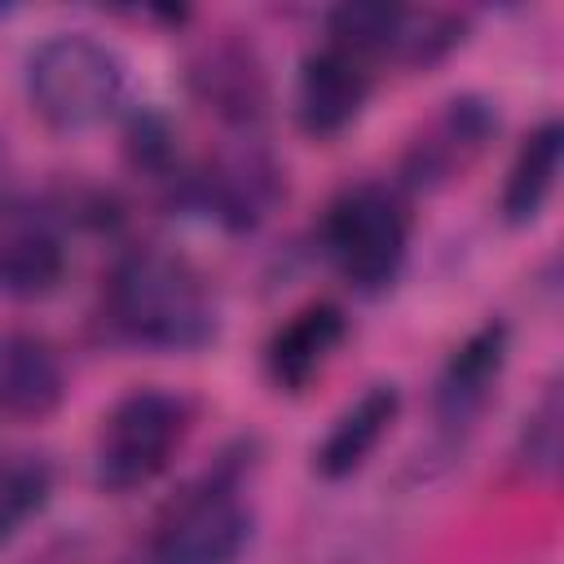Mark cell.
Masks as SVG:
<instances>
[{
    "instance_id": "obj_1",
    "label": "cell",
    "mask_w": 564,
    "mask_h": 564,
    "mask_svg": "<svg viewBox=\"0 0 564 564\" xmlns=\"http://www.w3.org/2000/svg\"><path fill=\"white\" fill-rule=\"evenodd\" d=\"M106 322L119 339L159 352H194L216 339V304L203 273L163 247H137L110 269Z\"/></svg>"
},
{
    "instance_id": "obj_2",
    "label": "cell",
    "mask_w": 564,
    "mask_h": 564,
    "mask_svg": "<svg viewBox=\"0 0 564 564\" xmlns=\"http://www.w3.org/2000/svg\"><path fill=\"white\" fill-rule=\"evenodd\" d=\"M128 75L110 44L88 31H53L26 57L31 110L57 132H84L106 123L123 101Z\"/></svg>"
},
{
    "instance_id": "obj_3",
    "label": "cell",
    "mask_w": 564,
    "mask_h": 564,
    "mask_svg": "<svg viewBox=\"0 0 564 564\" xmlns=\"http://www.w3.org/2000/svg\"><path fill=\"white\" fill-rule=\"evenodd\" d=\"M322 242H326L335 273L348 286L379 291L405 264L410 212L392 185L361 181L330 203V212L322 220Z\"/></svg>"
},
{
    "instance_id": "obj_4",
    "label": "cell",
    "mask_w": 564,
    "mask_h": 564,
    "mask_svg": "<svg viewBox=\"0 0 564 564\" xmlns=\"http://www.w3.org/2000/svg\"><path fill=\"white\" fill-rule=\"evenodd\" d=\"M189 432V405L176 392L163 388H137L101 419L97 449H93V476L110 494L145 489L154 476L167 471L176 445Z\"/></svg>"
},
{
    "instance_id": "obj_5",
    "label": "cell",
    "mask_w": 564,
    "mask_h": 564,
    "mask_svg": "<svg viewBox=\"0 0 564 564\" xmlns=\"http://www.w3.org/2000/svg\"><path fill=\"white\" fill-rule=\"evenodd\" d=\"M251 533V507L238 498L234 476L216 471L172 507V520L159 529L145 564H234L247 551Z\"/></svg>"
},
{
    "instance_id": "obj_6",
    "label": "cell",
    "mask_w": 564,
    "mask_h": 564,
    "mask_svg": "<svg viewBox=\"0 0 564 564\" xmlns=\"http://www.w3.org/2000/svg\"><path fill=\"white\" fill-rule=\"evenodd\" d=\"M370 62L348 48L322 44L300 62L295 75V119L308 137H339L370 101Z\"/></svg>"
},
{
    "instance_id": "obj_7",
    "label": "cell",
    "mask_w": 564,
    "mask_h": 564,
    "mask_svg": "<svg viewBox=\"0 0 564 564\" xmlns=\"http://www.w3.org/2000/svg\"><path fill=\"white\" fill-rule=\"evenodd\" d=\"M498 115L480 101V97H454L445 101V110L432 119V128L410 145L405 154V181L414 189H432L454 181L494 137Z\"/></svg>"
},
{
    "instance_id": "obj_8",
    "label": "cell",
    "mask_w": 564,
    "mask_h": 564,
    "mask_svg": "<svg viewBox=\"0 0 564 564\" xmlns=\"http://www.w3.org/2000/svg\"><path fill=\"white\" fill-rule=\"evenodd\" d=\"M507 344H511V330L507 322H485L476 326L445 361L441 379H436V419L445 427H467L494 397V383L507 366Z\"/></svg>"
},
{
    "instance_id": "obj_9",
    "label": "cell",
    "mask_w": 564,
    "mask_h": 564,
    "mask_svg": "<svg viewBox=\"0 0 564 564\" xmlns=\"http://www.w3.org/2000/svg\"><path fill=\"white\" fill-rule=\"evenodd\" d=\"M344 335H348V317L330 300H317V304L291 313V322L278 326L264 348V370H269L273 388L304 392L322 375V366L335 357Z\"/></svg>"
},
{
    "instance_id": "obj_10",
    "label": "cell",
    "mask_w": 564,
    "mask_h": 564,
    "mask_svg": "<svg viewBox=\"0 0 564 564\" xmlns=\"http://www.w3.org/2000/svg\"><path fill=\"white\" fill-rule=\"evenodd\" d=\"M62 397L66 375L57 352L26 330H0V419H48Z\"/></svg>"
},
{
    "instance_id": "obj_11",
    "label": "cell",
    "mask_w": 564,
    "mask_h": 564,
    "mask_svg": "<svg viewBox=\"0 0 564 564\" xmlns=\"http://www.w3.org/2000/svg\"><path fill=\"white\" fill-rule=\"evenodd\" d=\"M189 88L207 110H216L229 123H256L264 115V101H269V79H264L260 57L234 40L212 44L194 62Z\"/></svg>"
},
{
    "instance_id": "obj_12",
    "label": "cell",
    "mask_w": 564,
    "mask_h": 564,
    "mask_svg": "<svg viewBox=\"0 0 564 564\" xmlns=\"http://www.w3.org/2000/svg\"><path fill=\"white\" fill-rule=\"evenodd\" d=\"M401 414V388L397 383H370L322 436V445L313 449V471L322 480H344L352 476L370 449L383 441V432L397 423Z\"/></svg>"
},
{
    "instance_id": "obj_13",
    "label": "cell",
    "mask_w": 564,
    "mask_h": 564,
    "mask_svg": "<svg viewBox=\"0 0 564 564\" xmlns=\"http://www.w3.org/2000/svg\"><path fill=\"white\" fill-rule=\"evenodd\" d=\"M560 159H564V128H560V119H542L524 137V145L516 150V163L507 172L502 203H498L507 225H533L542 216V207L560 181Z\"/></svg>"
},
{
    "instance_id": "obj_14",
    "label": "cell",
    "mask_w": 564,
    "mask_h": 564,
    "mask_svg": "<svg viewBox=\"0 0 564 564\" xmlns=\"http://www.w3.org/2000/svg\"><path fill=\"white\" fill-rule=\"evenodd\" d=\"M62 247L48 229L40 225H13L0 234V295L31 300L53 291L62 278Z\"/></svg>"
},
{
    "instance_id": "obj_15",
    "label": "cell",
    "mask_w": 564,
    "mask_h": 564,
    "mask_svg": "<svg viewBox=\"0 0 564 564\" xmlns=\"http://www.w3.org/2000/svg\"><path fill=\"white\" fill-rule=\"evenodd\" d=\"M405 9L401 4H375V0H348L326 13V44L357 53L361 62H379L397 53Z\"/></svg>"
},
{
    "instance_id": "obj_16",
    "label": "cell",
    "mask_w": 564,
    "mask_h": 564,
    "mask_svg": "<svg viewBox=\"0 0 564 564\" xmlns=\"http://www.w3.org/2000/svg\"><path fill=\"white\" fill-rule=\"evenodd\" d=\"M560 449H564V392H560V383H551L542 392V401L524 414V427H520V463L533 476H555Z\"/></svg>"
},
{
    "instance_id": "obj_17",
    "label": "cell",
    "mask_w": 564,
    "mask_h": 564,
    "mask_svg": "<svg viewBox=\"0 0 564 564\" xmlns=\"http://www.w3.org/2000/svg\"><path fill=\"white\" fill-rule=\"evenodd\" d=\"M48 485H53V476H48V467L40 458H22V463H9L0 471V542L9 533H18V524L31 511L44 507Z\"/></svg>"
}]
</instances>
